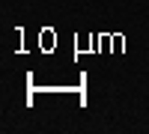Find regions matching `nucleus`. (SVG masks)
I'll list each match as a JSON object with an SVG mask.
<instances>
[]
</instances>
